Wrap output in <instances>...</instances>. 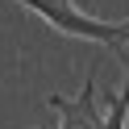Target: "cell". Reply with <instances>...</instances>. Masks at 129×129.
<instances>
[{"label": "cell", "instance_id": "1", "mask_svg": "<svg viewBox=\"0 0 129 129\" xmlns=\"http://www.w3.org/2000/svg\"><path fill=\"white\" fill-rule=\"evenodd\" d=\"M17 4H25L29 13H38V17H46L58 34H71V38H87V42H100L108 46V50L121 54V34H117V21H96L87 17V13L71 9L67 0H17Z\"/></svg>", "mask_w": 129, "mask_h": 129}, {"label": "cell", "instance_id": "2", "mask_svg": "<svg viewBox=\"0 0 129 129\" xmlns=\"http://www.w3.org/2000/svg\"><path fill=\"white\" fill-rule=\"evenodd\" d=\"M50 108L58 112V129H104V117L96 108V75L83 79V92L75 100L50 96Z\"/></svg>", "mask_w": 129, "mask_h": 129}, {"label": "cell", "instance_id": "3", "mask_svg": "<svg viewBox=\"0 0 129 129\" xmlns=\"http://www.w3.org/2000/svg\"><path fill=\"white\" fill-rule=\"evenodd\" d=\"M104 129H129V67H125V83H121V92L108 100Z\"/></svg>", "mask_w": 129, "mask_h": 129}, {"label": "cell", "instance_id": "4", "mask_svg": "<svg viewBox=\"0 0 129 129\" xmlns=\"http://www.w3.org/2000/svg\"><path fill=\"white\" fill-rule=\"evenodd\" d=\"M117 34H121V54H125V46H129V21H117Z\"/></svg>", "mask_w": 129, "mask_h": 129}]
</instances>
